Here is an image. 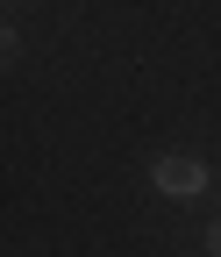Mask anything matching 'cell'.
I'll list each match as a JSON object with an SVG mask.
<instances>
[{
	"label": "cell",
	"mask_w": 221,
	"mask_h": 257,
	"mask_svg": "<svg viewBox=\"0 0 221 257\" xmlns=\"http://www.w3.org/2000/svg\"><path fill=\"white\" fill-rule=\"evenodd\" d=\"M150 186H157V193H171V200H200V193L214 186V165H207V157H185V150L150 157Z\"/></svg>",
	"instance_id": "6da1fadb"
},
{
	"label": "cell",
	"mask_w": 221,
	"mask_h": 257,
	"mask_svg": "<svg viewBox=\"0 0 221 257\" xmlns=\"http://www.w3.org/2000/svg\"><path fill=\"white\" fill-rule=\"evenodd\" d=\"M207 257H221V214L207 221Z\"/></svg>",
	"instance_id": "7a4b0ae2"
}]
</instances>
